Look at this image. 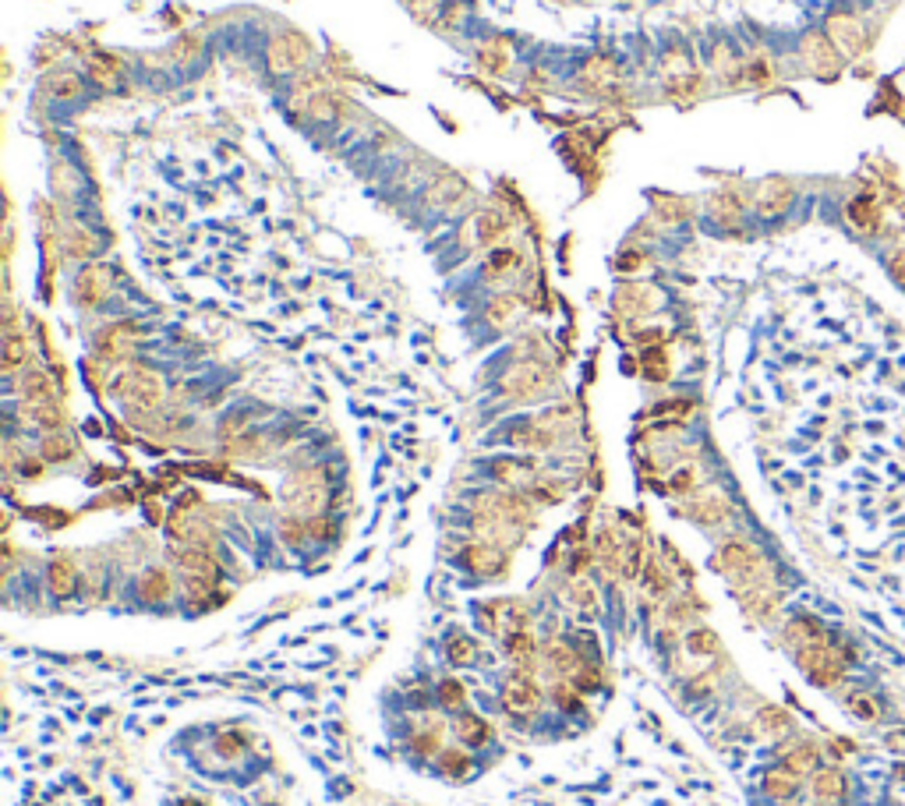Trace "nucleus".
Returning a JSON list of instances; mask_svg holds the SVG:
<instances>
[{
  "label": "nucleus",
  "instance_id": "9d476101",
  "mask_svg": "<svg viewBox=\"0 0 905 806\" xmlns=\"http://www.w3.org/2000/svg\"><path fill=\"white\" fill-rule=\"evenodd\" d=\"M711 213H715L722 223H736L739 216H743V198L732 195V191H722V195L711 198Z\"/></svg>",
  "mask_w": 905,
  "mask_h": 806
},
{
  "label": "nucleus",
  "instance_id": "f257e3e1",
  "mask_svg": "<svg viewBox=\"0 0 905 806\" xmlns=\"http://www.w3.org/2000/svg\"><path fill=\"white\" fill-rule=\"evenodd\" d=\"M382 725L400 761L442 785H471L502 761L492 725L464 686L446 676H411L382 697Z\"/></svg>",
  "mask_w": 905,
  "mask_h": 806
},
{
  "label": "nucleus",
  "instance_id": "0eeeda50",
  "mask_svg": "<svg viewBox=\"0 0 905 806\" xmlns=\"http://www.w3.org/2000/svg\"><path fill=\"white\" fill-rule=\"evenodd\" d=\"M807 57H810V68H814L821 78H835L838 75L835 43H828L824 36H810L807 39Z\"/></svg>",
  "mask_w": 905,
  "mask_h": 806
},
{
  "label": "nucleus",
  "instance_id": "20e7f679",
  "mask_svg": "<svg viewBox=\"0 0 905 806\" xmlns=\"http://www.w3.org/2000/svg\"><path fill=\"white\" fill-rule=\"evenodd\" d=\"M838 697H842V704H845V711H849V715H856L860 718V722H877L881 725V718H884V711H888V700L881 697V690H867V686H849V690H842L838 693Z\"/></svg>",
  "mask_w": 905,
  "mask_h": 806
},
{
  "label": "nucleus",
  "instance_id": "39448f33",
  "mask_svg": "<svg viewBox=\"0 0 905 806\" xmlns=\"http://www.w3.org/2000/svg\"><path fill=\"white\" fill-rule=\"evenodd\" d=\"M828 36H831V43H835L838 54H845V57L863 54V43H867V36H863V25L856 22V18H849V15H835V18H831V22H828Z\"/></svg>",
  "mask_w": 905,
  "mask_h": 806
},
{
  "label": "nucleus",
  "instance_id": "f8f14e48",
  "mask_svg": "<svg viewBox=\"0 0 905 806\" xmlns=\"http://www.w3.org/2000/svg\"><path fill=\"white\" fill-rule=\"evenodd\" d=\"M513 266H517V251L513 248L492 251V259H488V269H492V273H502V269H513Z\"/></svg>",
  "mask_w": 905,
  "mask_h": 806
},
{
  "label": "nucleus",
  "instance_id": "ddd939ff",
  "mask_svg": "<svg viewBox=\"0 0 905 806\" xmlns=\"http://www.w3.org/2000/svg\"><path fill=\"white\" fill-rule=\"evenodd\" d=\"M78 92H82V82H78L75 75H61V78H54V96H61V99H75Z\"/></svg>",
  "mask_w": 905,
  "mask_h": 806
},
{
  "label": "nucleus",
  "instance_id": "4468645a",
  "mask_svg": "<svg viewBox=\"0 0 905 806\" xmlns=\"http://www.w3.org/2000/svg\"><path fill=\"white\" fill-rule=\"evenodd\" d=\"M481 64H485V68H492V71H502V68H506L502 46H499V43H495V46H485V50H481Z\"/></svg>",
  "mask_w": 905,
  "mask_h": 806
},
{
  "label": "nucleus",
  "instance_id": "1a4fd4ad",
  "mask_svg": "<svg viewBox=\"0 0 905 806\" xmlns=\"http://www.w3.org/2000/svg\"><path fill=\"white\" fill-rule=\"evenodd\" d=\"M464 195H467V188L457 181V177H449V174H442L439 184L428 188V202H432V206H442V202H460Z\"/></svg>",
  "mask_w": 905,
  "mask_h": 806
},
{
  "label": "nucleus",
  "instance_id": "423d86ee",
  "mask_svg": "<svg viewBox=\"0 0 905 806\" xmlns=\"http://www.w3.org/2000/svg\"><path fill=\"white\" fill-rule=\"evenodd\" d=\"M789 206H792V184L789 181H778V177H771V181L761 184V195H757V209H761L764 216H778V213H785Z\"/></svg>",
  "mask_w": 905,
  "mask_h": 806
},
{
  "label": "nucleus",
  "instance_id": "dca6fc26",
  "mask_svg": "<svg viewBox=\"0 0 905 806\" xmlns=\"http://www.w3.org/2000/svg\"><path fill=\"white\" fill-rule=\"evenodd\" d=\"M750 78H753V82H757V85H764V82H768V78H771V75H768V64H764V61L750 64Z\"/></svg>",
  "mask_w": 905,
  "mask_h": 806
},
{
  "label": "nucleus",
  "instance_id": "2eb2a0df",
  "mask_svg": "<svg viewBox=\"0 0 905 806\" xmlns=\"http://www.w3.org/2000/svg\"><path fill=\"white\" fill-rule=\"evenodd\" d=\"M163 806H216V803L198 799V796H170V799H163Z\"/></svg>",
  "mask_w": 905,
  "mask_h": 806
},
{
  "label": "nucleus",
  "instance_id": "6e6552de",
  "mask_svg": "<svg viewBox=\"0 0 905 806\" xmlns=\"http://www.w3.org/2000/svg\"><path fill=\"white\" fill-rule=\"evenodd\" d=\"M849 220L856 223L860 230H870V234H874V230L881 227V213H877L874 195H860V198H856V202L849 206Z\"/></svg>",
  "mask_w": 905,
  "mask_h": 806
},
{
  "label": "nucleus",
  "instance_id": "7ed1b4c3",
  "mask_svg": "<svg viewBox=\"0 0 905 806\" xmlns=\"http://www.w3.org/2000/svg\"><path fill=\"white\" fill-rule=\"evenodd\" d=\"M308 54H312V46L297 36V32H287V36L273 39V46H269V68L276 75H290V71H297L308 61Z\"/></svg>",
  "mask_w": 905,
  "mask_h": 806
},
{
  "label": "nucleus",
  "instance_id": "f03ea898",
  "mask_svg": "<svg viewBox=\"0 0 905 806\" xmlns=\"http://www.w3.org/2000/svg\"><path fill=\"white\" fill-rule=\"evenodd\" d=\"M170 753L209 785L223 789H248L259 785L273 771V746L255 729L234 722H202L188 725L170 739Z\"/></svg>",
  "mask_w": 905,
  "mask_h": 806
},
{
  "label": "nucleus",
  "instance_id": "9b49d317",
  "mask_svg": "<svg viewBox=\"0 0 905 806\" xmlns=\"http://www.w3.org/2000/svg\"><path fill=\"white\" fill-rule=\"evenodd\" d=\"M502 230H506V216L495 213V209H488V213H481L478 220H474V234H478V241H481V244L495 241V237H499Z\"/></svg>",
  "mask_w": 905,
  "mask_h": 806
}]
</instances>
